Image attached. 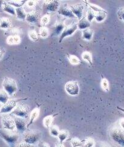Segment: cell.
<instances>
[{
  "label": "cell",
  "instance_id": "obj_1",
  "mask_svg": "<svg viewBox=\"0 0 124 147\" xmlns=\"http://www.w3.org/2000/svg\"><path fill=\"white\" fill-rule=\"evenodd\" d=\"M110 136L118 147H124V130L116 124L111 128Z\"/></svg>",
  "mask_w": 124,
  "mask_h": 147
},
{
  "label": "cell",
  "instance_id": "obj_2",
  "mask_svg": "<svg viewBox=\"0 0 124 147\" xmlns=\"http://www.w3.org/2000/svg\"><path fill=\"white\" fill-rule=\"evenodd\" d=\"M0 137L10 146H15L20 136L15 131L0 128Z\"/></svg>",
  "mask_w": 124,
  "mask_h": 147
},
{
  "label": "cell",
  "instance_id": "obj_3",
  "mask_svg": "<svg viewBox=\"0 0 124 147\" xmlns=\"http://www.w3.org/2000/svg\"><path fill=\"white\" fill-rule=\"evenodd\" d=\"M42 138V133L38 130H28L24 131L22 135L23 142L33 145L38 142Z\"/></svg>",
  "mask_w": 124,
  "mask_h": 147
},
{
  "label": "cell",
  "instance_id": "obj_4",
  "mask_svg": "<svg viewBox=\"0 0 124 147\" xmlns=\"http://www.w3.org/2000/svg\"><path fill=\"white\" fill-rule=\"evenodd\" d=\"M3 89L6 91L9 96L14 95L18 90L17 84L13 78L5 77L3 82Z\"/></svg>",
  "mask_w": 124,
  "mask_h": 147
},
{
  "label": "cell",
  "instance_id": "obj_5",
  "mask_svg": "<svg viewBox=\"0 0 124 147\" xmlns=\"http://www.w3.org/2000/svg\"><path fill=\"white\" fill-rule=\"evenodd\" d=\"M11 113L16 116H18V117H20L24 119L27 118L30 114V108L25 104L19 102Z\"/></svg>",
  "mask_w": 124,
  "mask_h": 147
},
{
  "label": "cell",
  "instance_id": "obj_6",
  "mask_svg": "<svg viewBox=\"0 0 124 147\" xmlns=\"http://www.w3.org/2000/svg\"><path fill=\"white\" fill-rule=\"evenodd\" d=\"M60 6L59 1L57 0H46L44 1L42 3V9L44 13L46 14H49L54 13L58 10Z\"/></svg>",
  "mask_w": 124,
  "mask_h": 147
},
{
  "label": "cell",
  "instance_id": "obj_7",
  "mask_svg": "<svg viewBox=\"0 0 124 147\" xmlns=\"http://www.w3.org/2000/svg\"><path fill=\"white\" fill-rule=\"evenodd\" d=\"M28 98H21L17 100H9L7 102L5 103L4 105L2 106V107L0 110V114H8L9 113H12L14 109L16 107L17 105L20 101L26 100Z\"/></svg>",
  "mask_w": 124,
  "mask_h": 147
},
{
  "label": "cell",
  "instance_id": "obj_8",
  "mask_svg": "<svg viewBox=\"0 0 124 147\" xmlns=\"http://www.w3.org/2000/svg\"><path fill=\"white\" fill-rule=\"evenodd\" d=\"M1 121L4 129L16 131V126L13 117L9 114H3L1 116Z\"/></svg>",
  "mask_w": 124,
  "mask_h": 147
},
{
  "label": "cell",
  "instance_id": "obj_9",
  "mask_svg": "<svg viewBox=\"0 0 124 147\" xmlns=\"http://www.w3.org/2000/svg\"><path fill=\"white\" fill-rule=\"evenodd\" d=\"M78 29V27L77 23H75V22H73V24H71L70 25L65 27L63 32H62V33L59 36V42L61 43L62 41L64 40V39L67 38V36L72 35Z\"/></svg>",
  "mask_w": 124,
  "mask_h": 147
},
{
  "label": "cell",
  "instance_id": "obj_10",
  "mask_svg": "<svg viewBox=\"0 0 124 147\" xmlns=\"http://www.w3.org/2000/svg\"><path fill=\"white\" fill-rule=\"evenodd\" d=\"M65 89L67 92L70 95H78L79 93V86L76 82H69L65 85Z\"/></svg>",
  "mask_w": 124,
  "mask_h": 147
},
{
  "label": "cell",
  "instance_id": "obj_11",
  "mask_svg": "<svg viewBox=\"0 0 124 147\" xmlns=\"http://www.w3.org/2000/svg\"><path fill=\"white\" fill-rule=\"evenodd\" d=\"M65 28L64 25V17L58 15L57 16V21L53 27V36H58L61 35Z\"/></svg>",
  "mask_w": 124,
  "mask_h": 147
},
{
  "label": "cell",
  "instance_id": "obj_12",
  "mask_svg": "<svg viewBox=\"0 0 124 147\" xmlns=\"http://www.w3.org/2000/svg\"><path fill=\"white\" fill-rule=\"evenodd\" d=\"M58 13L60 16L64 18H73V19L76 18L73 13L72 11L70 8V6L68 5L67 4H63L59 6L58 10Z\"/></svg>",
  "mask_w": 124,
  "mask_h": 147
},
{
  "label": "cell",
  "instance_id": "obj_13",
  "mask_svg": "<svg viewBox=\"0 0 124 147\" xmlns=\"http://www.w3.org/2000/svg\"><path fill=\"white\" fill-rule=\"evenodd\" d=\"M84 7L85 6L83 3H78L70 6V8L72 11L73 13L78 18L79 21L81 20L82 18L83 17L82 15Z\"/></svg>",
  "mask_w": 124,
  "mask_h": 147
},
{
  "label": "cell",
  "instance_id": "obj_14",
  "mask_svg": "<svg viewBox=\"0 0 124 147\" xmlns=\"http://www.w3.org/2000/svg\"><path fill=\"white\" fill-rule=\"evenodd\" d=\"M41 20L40 12L36 10H33L27 13L26 21L30 24H36Z\"/></svg>",
  "mask_w": 124,
  "mask_h": 147
},
{
  "label": "cell",
  "instance_id": "obj_15",
  "mask_svg": "<svg viewBox=\"0 0 124 147\" xmlns=\"http://www.w3.org/2000/svg\"><path fill=\"white\" fill-rule=\"evenodd\" d=\"M13 118L15 121L16 130L21 133H24V131H26V130L27 129V123L24 119L20 117H18V116H15Z\"/></svg>",
  "mask_w": 124,
  "mask_h": 147
},
{
  "label": "cell",
  "instance_id": "obj_16",
  "mask_svg": "<svg viewBox=\"0 0 124 147\" xmlns=\"http://www.w3.org/2000/svg\"><path fill=\"white\" fill-rule=\"evenodd\" d=\"M40 107L41 105L37 106L33 110H32V112L30 114V121L27 124V128H28L31 125H32L34 121L36 119V118L38 117V116L40 113Z\"/></svg>",
  "mask_w": 124,
  "mask_h": 147
},
{
  "label": "cell",
  "instance_id": "obj_17",
  "mask_svg": "<svg viewBox=\"0 0 124 147\" xmlns=\"http://www.w3.org/2000/svg\"><path fill=\"white\" fill-rule=\"evenodd\" d=\"M78 27L80 30H85L87 28H89L91 26V22H90L85 16H83L81 20H80L77 23Z\"/></svg>",
  "mask_w": 124,
  "mask_h": 147
},
{
  "label": "cell",
  "instance_id": "obj_18",
  "mask_svg": "<svg viewBox=\"0 0 124 147\" xmlns=\"http://www.w3.org/2000/svg\"><path fill=\"white\" fill-rule=\"evenodd\" d=\"M12 21L9 18H2L0 19V28L6 30L12 27Z\"/></svg>",
  "mask_w": 124,
  "mask_h": 147
},
{
  "label": "cell",
  "instance_id": "obj_19",
  "mask_svg": "<svg viewBox=\"0 0 124 147\" xmlns=\"http://www.w3.org/2000/svg\"><path fill=\"white\" fill-rule=\"evenodd\" d=\"M58 115V113H57L53 115H48L44 118L43 119V124H44V125L46 128H50L52 125V123L54 121V118L57 115Z\"/></svg>",
  "mask_w": 124,
  "mask_h": 147
},
{
  "label": "cell",
  "instance_id": "obj_20",
  "mask_svg": "<svg viewBox=\"0 0 124 147\" xmlns=\"http://www.w3.org/2000/svg\"><path fill=\"white\" fill-rule=\"evenodd\" d=\"M2 8L3 10L7 13L13 15L15 16L16 15V11H15V8L10 4H9L6 1H4L3 5H2Z\"/></svg>",
  "mask_w": 124,
  "mask_h": 147
},
{
  "label": "cell",
  "instance_id": "obj_21",
  "mask_svg": "<svg viewBox=\"0 0 124 147\" xmlns=\"http://www.w3.org/2000/svg\"><path fill=\"white\" fill-rule=\"evenodd\" d=\"M7 44L9 45H16L20 44L21 41V38L19 35H16V36H9L7 38Z\"/></svg>",
  "mask_w": 124,
  "mask_h": 147
},
{
  "label": "cell",
  "instance_id": "obj_22",
  "mask_svg": "<svg viewBox=\"0 0 124 147\" xmlns=\"http://www.w3.org/2000/svg\"><path fill=\"white\" fill-rule=\"evenodd\" d=\"M82 33V39L86 40H91L92 39L93 36V30L90 28H87L83 30Z\"/></svg>",
  "mask_w": 124,
  "mask_h": 147
},
{
  "label": "cell",
  "instance_id": "obj_23",
  "mask_svg": "<svg viewBox=\"0 0 124 147\" xmlns=\"http://www.w3.org/2000/svg\"><path fill=\"white\" fill-rule=\"evenodd\" d=\"M15 11H16V16L18 19L21 20H26L27 13H26V10H25V9L22 7L20 8H16Z\"/></svg>",
  "mask_w": 124,
  "mask_h": 147
},
{
  "label": "cell",
  "instance_id": "obj_24",
  "mask_svg": "<svg viewBox=\"0 0 124 147\" xmlns=\"http://www.w3.org/2000/svg\"><path fill=\"white\" fill-rule=\"evenodd\" d=\"M9 95L3 89H0V102L2 105H4L9 100Z\"/></svg>",
  "mask_w": 124,
  "mask_h": 147
},
{
  "label": "cell",
  "instance_id": "obj_25",
  "mask_svg": "<svg viewBox=\"0 0 124 147\" xmlns=\"http://www.w3.org/2000/svg\"><path fill=\"white\" fill-rule=\"evenodd\" d=\"M69 136V133L67 130H60L59 133L58 134V139L59 140L60 143L64 142L65 140L67 139V138Z\"/></svg>",
  "mask_w": 124,
  "mask_h": 147
},
{
  "label": "cell",
  "instance_id": "obj_26",
  "mask_svg": "<svg viewBox=\"0 0 124 147\" xmlns=\"http://www.w3.org/2000/svg\"><path fill=\"white\" fill-rule=\"evenodd\" d=\"M85 2H86V4L88 6V7H89L90 9H91L93 10L94 11H95L96 13H97V12H101V11H102V12H107V13H108L107 10H105V9H102V7H101L100 6H98L96 4H92V3H87L86 1H84Z\"/></svg>",
  "mask_w": 124,
  "mask_h": 147
},
{
  "label": "cell",
  "instance_id": "obj_27",
  "mask_svg": "<svg viewBox=\"0 0 124 147\" xmlns=\"http://www.w3.org/2000/svg\"><path fill=\"white\" fill-rule=\"evenodd\" d=\"M70 142L72 147H82L84 140H80L78 138H73L70 139Z\"/></svg>",
  "mask_w": 124,
  "mask_h": 147
},
{
  "label": "cell",
  "instance_id": "obj_28",
  "mask_svg": "<svg viewBox=\"0 0 124 147\" xmlns=\"http://www.w3.org/2000/svg\"><path fill=\"white\" fill-rule=\"evenodd\" d=\"M82 59L88 62L90 65H93V61H92V56L91 53L89 51H84L82 54Z\"/></svg>",
  "mask_w": 124,
  "mask_h": 147
},
{
  "label": "cell",
  "instance_id": "obj_29",
  "mask_svg": "<svg viewBox=\"0 0 124 147\" xmlns=\"http://www.w3.org/2000/svg\"><path fill=\"white\" fill-rule=\"evenodd\" d=\"M107 13H107V12H97V13H96L95 17L96 21L97 22H101L104 21L105 20V18H107Z\"/></svg>",
  "mask_w": 124,
  "mask_h": 147
},
{
  "label": "cell",
  "instance_id": "obj_30",
  "mask_svg": "<svg viewBox=\"0 0 124 147\" xmlns=\"http://www.w3.org/2000/svg\"><path fill=\"white\" fill-rule=\"evenodd\" d=\"M67 58L69 59L70 62L72 64V65H78L79 64L81 61L80 60V59L76 56L74 55H72V54H67Z\"/></svg>",
  "mask_w": 124,
  "mask_h": 147
},
{
  "label": "cell",
  "instance_id": "obj_31",
  "mask_svg": "<svg viewBox=\"0 0 124 147\" xmlns=\"http://www.w3.org/2000/svg\"><path fill=\"white\" fill-rule=\"evenodd\" d=\"M27 1H6L9 4L14 6L16 8H20L22 7V5L26 4Z\"/></svg>",
  "mask_w": 124,
  "mask_h": 147
},
{
  "label": "cell",
  "instance_id": "obj_32",
  "mask_svg": "<svg viewBox=\"0 0 124 147\" xmlns=\"http://www.w3.org/2000/svg\"><path fill=\"white\" fill-rule=\"evenodd\" d=\"M96 15V12L93 10L91 9H90L89 7H87V20L91 22L95 17Z\"/></svg>",
  "mask_w": 124,
  "mask_h": 147
},
{
  "label": "cell",
  "instance_id": "obj_33",
  "mask_svg": "<svg viewBox=\"0 0 124 147\" xmlns=\"http://www.w3.org/2000/svg\"><path fill=\"white\" fill-rule=\"evenodd\" d=\"M83 140L84 143L82 147H94L95 145V140L91 138H88Z\"/></svg>",
  "mask_w": 124,
  "mask_h": 147
},
{
  "label": "cell",
  "instance_id": "obj_34",
  "mask_svg": "<svg viewBox=\"0 0 124 147\" xmlns=\"http://www.w3.org/2000/svg\"><path fill=\"white\" fill-rule=\"evenodd\" d=\"M50 21V16L49 14H46L43 16L40 20V24L41 27H46V25L49 23Z\"/></svg>",
  "mask_w": 124,
  "mask_h": 147
},
{
  "label": "cell",
  "instance_id": "obj_35",
  "mask_svg": "<svg viewBox=\"0 0 124 147\" xmlns=\"http://www.w3.org/2000/svg\"><path fill=\"white\" fill-rule=\"evenodd\" d=\"M39 34L35 30H31L29 32V38L33 41H37L39 39Z\"/></svg>",
  "mask_w": 124,
  "mask_h": 147
},
{
  "label": "cell",
  "instance_id": "obj_36",
  "mask_svg": "<svg viewBox=\"0 0 124 147\" xmlns=\"http://www.w3.org/2000/svg\"><path fill=\"white\" fill-rule=\"evenodd\" d=\"M59 131H60V130H59L58 127L55 126V125H52L49 128L50 134L52 136L58 137V134L59 133Z\"/></svg>",
  "mask_w": 124,
  "mask_h": 147
},
{
  "label": "cell",
  "instance_id": "obj_37",
  "mask_svg": "<svg viewBox=\"0 0 124 147\" xmlns=\"http://www.w3.org/2000/svg\"><path fill=\"white\" fill-rule=\"evenodd\" d=\"M39 35L42 38H47L49 35L48 29L46 27H41Z\"/></svg>",
  "mask_w": 124,
  "mask_h": 147
},
{
  "label": "cell",
  "instance_id": "obj_38",
  "mask_svg": "<svg viewBox=\"0 0 124 147\" xmlns=\"http://www.w3.org/2000/svg\"><path fill=\"white\" fill-rule=\"evenodd\" d=\"M101 87L102 89L105 92H108L110 90V84L107 78L102 77V80L101 81Z\"/></svg>",
  "mask_w": 124,
  "mask_h": 147
},
{
  "label": "cell",
  "instance_id": "obj_39",
  "mask_svg": "<svg viewBox=\"0 0 124 147\" xmlns=\"http://www.w3.org/2000/svg\"><path fill=\"white\" fill-rule=\"evenodd\" d=\"M117 16L121 21H124V7H120L117 11Z\"/></svg>",
  "mask_w": 124,
  "mask_h": 147
},
{
  "label": "cell",
  "instance_id": "obj_40",
  "mask_svg": "<svg viewBox=\"0 0 124 147\" xmlns=\"http://www.w3.org/2000/svg\"><path fill=\"white\" fill-rule=\"evenodd\" d=\"M95 147H112L110 144L105 142L98 141L95 143Z\"/></svg>",
  "mask_w": 124,
  "mask_h": 147
},
{
  "label": "cell",
  "instance_id": "obj_41",
  "mask_svg": "<svg viewBox=\"0 0 124 147\" xmlns=\"http://www.w3.org/2000/svg\"><path fill=\"white\" fill-rule=\"evenodd\" d=\"M26 7L29 9H33L36 7L37 3L36 1H33V0H30V1H27L26 4Z\"/></svg>",
  "mask_w": 124,
  "mask_h": 147
},
{
  "label": "cell",
  "instance_id": "obj_42",
  "mask_svg": "<svg viewBox=\"0 0 124 147\" xmlns=\"http://www.w3.org/2000/svg\"><path fill=\"white\" fill-rule=\"evenodd\" d=\"M14 147H33V145L29 144H27L26 142H22L20 144H17Z\"/></svg>",
  "mask_w": 124,
  "mask_h": 147
},
{
  "label": "cell",
  "instance_id": "obj_43",
  "mask_svg": "<svg viewBox=\"0 0 124 147\" xmlns=\"http://www.w3.org/2000/svg\"><path fill=\"white\" fill-rule=\"evenodd\" d=\"M117 124H118L123 130H124V118H121L119 119L117 122Z\"/></svg>",
  "mask_w": 124,
  "mask_h": 147
},
{
  "label": "cell",
  "instance_id": "obj_44",
  "mask_svg": "<svg viewBox=\"0 0 124 147\" xmlns=\"http://www.w3.org/2000/svg\"><path fill=\"white\" fill-rule=\"evenodd\" d=\"M38 147H50V146L45 142H41L38 144Z\"/></svg>",
  "mask_w": 124,
  "mask_h": 147
},
{
  "label": "cell",
  "instance_id": "obj_45",
  "mask_svg": "<svg viewBox=\"0 0 124 147\" xmlns=\"http://www.w3.org/2000/svg\"><path fill=\"white\" fill-rule=\"evenodd\" d=\"M56 147H65V146H64V145H63V143H60L59 142V144L56 145Z\"/></svg>",
  "mask_w": 124,
  "mask_h": 147
},
{
  "label": "cell",
  "instance_id": "obj_46",
  "mask_svg": "<svg viewBox=\"0 0 124 147\" xmlns=\"http://www.w3.org/2000/svg\"><path fill=\"white\" fill-rule=\"evenodd\" d=\"M117 109L121 110V112H122L123 113H124V108H122V107H119V106H117Z\"/></svg>",
  "mask_w": 124,
  "mask_h": 147
},
{
  "label": "cell",
  "instance_id": "obj_47",
  "mask_svg": "<svg viewBox=\"0 0 124 147\" xmlns=\"http://www.w3.org/2000/svg\"><path fill=\"white\" fill-rule=\"evenodd\" d=\"M3 53H4V51L2 50H1V49H0V59H1V57H3Z\"/></svg>",
  "mask_w": 124,
  "mask_h": 147
},
{
  "label": "cell",
  "instance_id": "obj_48",
  "mask_svg": "<svg viewBox=\"0 0 124 147\" xmlns=\"http://www.w3.org/2000/svg\"><path fill=\"white\" fill-rule=\"evenodd\" d=\"M3 1H0V8H2V5L3 4Z\"/></svg>",
  "mask_w": 124,
  "mask_h": 147
},
{
  "label": "cell",
  "instance_id": "obj_49",
  "mask_svg": "<svg viewBox=\"0 0 124 147\" xmlns=\"http://www.w3.org/2000/svg\"><path fill=\"white\" fill-rule=\"evenodd\" d=\"M2 104L1 103V102H0V110H1V107H2Z\"/></svg>",
  "mask_w": 124,
  "mask_h": 147
},
{
  "label": "cell",
  "instance_id": "obj_50",
  "mask_svg": "<svg viewBox=\"0 0 124 147\" xmlns=\"http://www.w3.org/2000/svg\"><path fill=\"white\" fill-rule=\"evenodd\" d=\"M0 120H1V116H0Z\"/></svg>",
  "mask_w": 124,
  "mask_h": 147
}]
</instances>
